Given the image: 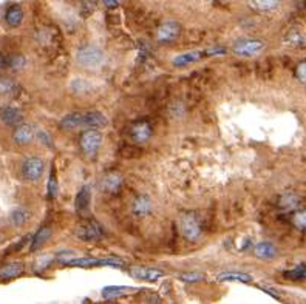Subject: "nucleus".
Masks as SVG:
<instances>
[{"label":"nucleus","mask_w":306,"mask_h":304,"mask_svg":"<svg viewBox=\"0 0 306 304\" xmlns=\"http://www.w3.org/2000/svg\"><path fill=\"white\" fill-rule=\"evenodd\" d=\"M284 44H288L291 47H302L305 45V37L297 33V31H292L291 34H288V37L284 39Z\"/></svg>","instance_id":"nucleus-31"},{"label":"nucleus","mask_w":306,"mask_h":304,"mask_svg":"<svg viewBox=\"0 0 306 304\" xmlns=\"http://www.w3.org/2000/svg\"><path fill=\"white\" fill-rule=\"evenodd\" d=\"M24 274L22 263H9L0 269V279H13Z\"/></svg>","instance_id":"nucleus-21"},{"label":"nucleus","mask_w":306,"mask_h":304,"mask_svg":"<svg viewBox=\"0 0 306 304\" xmlns=\"http://www.w3.org/2000/svg\"><path fill=\"white\" fill-rule=\"evenodd\" d=\"M79 145L83 154L88 156V158H94L102 145V133L96 128H87L81 134Z\"/></svg>","instance_id":"nucleus-3"},{"label":"nucleus","mask_w":306,"mask_h":304,"mask_svg":"<svg viewBox=\"0 0 306 304\" xmlns=\"http://www.w3.org/2000/svg\"><path fill=\"white\" fill-rule=\"evenodd\" d=\"M50 236H51V228L50 227H42L39 232L34 235V238L31 239V246H29V250L31 252H36V250H39L42 246H44L47 241L50 239Z\"/></svg>","instance_id":"nucleus-23"},{"label":"nucleus","mask_w":306,"mask_h":304,"mask_svg":"<svg viewBox=\"0 0 306 304\" xmlns=\"http://www.w3.org/2000/svg\"><path fill=\"white\" fill-rule=\"evenodd\" d=\"M56 179H55V176L51 175V177H50V181H48V196H50V199H53V198H56V195H57V190H56Z\"/></svg>","instance_id":"nucleus-34"},{"label":"nucleus","mask_w":306,"mask_h":304,"mask_svg":"<svg viewBox=\"0 0 306 304\" xmlns=\"http://www.w3.org/2000/svg\"><path fill=\"white\" fill-rule=\"evenodd\" d=\"M152 199L149 196H145V195H141L138 196L133 201V205H132V213L135 216H138V218H144L147 215H150L152 213Z\"/></svg>","instance_id":"nucleus-14"},{"label":"nucleus","mask_w":306,"mask_h":304,"mask_svg":"<svg viewBox=\"0 0 306 304\" xmlns=\"http://www.w3.org/2000/svg\"><path fill=\"white\" fill-rule=\"evenodd\" d=\"M207 56H209L207 50H194V51H187V53L175 56L172 64L175 67H187L191 64H195V62H199L203 57H207Z\"/></svg>","instance_id":"nucleus-9"},{"label":"nucleus","mask_w":306,"mask_h":304,"mask_svg":"<svg viewBox=\"0 0 306 304\" xmlns=\"http://www.w3.org/2000/svg\"><path fill=\"white\" fill-rule=\"evenodd\" d=\"M179 36V25L176 22H166L156 31V40L160 44H170Z\"/></svg>","instance_id":"nucleus-8"},{"label":"nucleus","mask_w":306,"mask_h":304,"mask_svg":"<svg viewBox=\"0 0 306 304\" xmlns=\"http://www.w3.org/2000/svg\"><path fill=\"white\" fill-rule=\"evenodd\" d=\"M78 64L87 70H99L105 64V53L94 45H83L78 50Z\"/></svg>","instance_id":"nucleus-2"},{"label":"nucleus","mask_w":306,"mask_h":304,"mask_svg":"<svg viewBox=\"0 0 306 304\" xmlns=\"http://www.w3.org/2000/svg\"><path fill=\"white\" fill-rule=\"evenodd\" d=\"M292 224L300 230L306 228V210L295 212L292 216Z\"/></svg>","instance_id":"nucleus-33"},{"label":"nucleus","mask_w":306,"mask_h":304,"mask_svg":"<svg viewBox=\"0 0 306 304\" xmlns=\"http://www.w3.org/2000/svg\"><path fill=\"white\" fill-rule=\"evenodd\" d=\"M3 68H6V57L0 53V71H2Z\"/></svg>","instance_id":"nucleus-40"},{"label":"nucleus","mask_w":306,"mask_h":304,"mask_svg":"<svg viewBox=\"0 0 306 304\" xmlns=\"http://www.w3.org/2000/svg\"><path fill=\"white\" fill-rule=\"evenodd\" d=\"M90 201H91V190L88 185H83L79 190V193L76 195V210L82 212V210H85V208H88Z\"/></svg>","instance_id":"nucleus-25"},{"label":"nucleus","mask_w":306,"mask_h":304,"mask_svg":"<svg viewBox=\"0 0 306 304\" xmlns=\"http://www.w3.org/2000/svg\"><path fill=\"white\" fill-rule=\"evenodd\" d=\"M34 136H36V131L29 124H19L17 127L14 128L13 141L17 145H28V144L33 142Z\"/></svg>","instance_id":"nucleus-11"},{"label":"nucleus","mask_w":306,"mask_h":304,"mask_svg":"<svg viewBox=\"0 0 306 304\" xmlns=\"http://www.w3.org/2000/svg\"><path fill=\"white\" fill-rule=\"evenodd\" d=\"M132 292H136V287H127V286H107L102 289V298L104 300H114L121 298L124 295H129Z\"/></svg>","instance_id":"nucleus-17"},{"label":"nucleus","mask_w":306,"mask_h":304,"mask_svg":"<svg viewBox=\"0 0 306 304\" xmlns=\"http://www.w3.org/2000/svg\"><path fill=\"white\" fill-rule=\"evenodd\" d=\"M109 124V119L101 111H76L65 114L60 119V128L78 130V128H102Z\"/></svg>","instance_id":"nucleus-1"},{"label":"nucleus","mask_w":306,"mask_h":304,"mask_svg":"<svg viewBox=\"0 0 306 304\" xmlns=\"http://www.w3.org/2000/svg\"><path fill=\"white\" fill-rule=\"evenodd\" d=\"M179 279L184 282H198V281H204V274H199V272H187V274L179 275Z\"/></svg>","instance_id":"nucleus-32"},{"label":"nucleus","mask_w":306,"mask_h":304,"mask_svg":"<svg viewBox=\"0 0 306 304\" xmlns=\"http://www.w3.org/2000/svg\"><path fill=\"white\" fill-rule=\"evenodd\" d=\"M218 281H227V282H252V275L245 274V272H235V270H229V272H221L217 275Z\"/></svg>","instance_id":"nucleus-19"},{"label":"nucleus","mask_w":306,"mask_h":304,"mask_svg":"<svg viewBox=\"0 0 306 304\" xmlns=\"http://www.w3.org/2000/svg\"><path fill=\"white\" fill-rule=\"evenodd\" d=\"M27 64V59L22 56V54H13L6 57V67L8 68H13V70H20L24 68Z\"/></svg>","instance_id":"nucleus-29"},{"label":"nucleus","mask_w":306,"mask_h":304,"mask_svg":"<svg viewBox=\"0 0 306 304\" xmlns=\"http://www.w3.org/2000/svg\"><path fill=\"white\" fill-rule=\"evenodd\" d=\"M104 5L107 8H116L118 6V0H104Z\"/></svg>","instance_id":"nucleus-39"},{"label":"nucleus","mask_w":306,"mask_h":304,"mask_svg":"<svg viewBox=\"0 0 306 304\" xmlns=\"http://www.w3.org/2000/svg\"><path fill=\"white\" fill-rule=\"evenodd\" d=\"M295 75H297L300 82L306 83V62H302V64L297 67V70H295Z\"/></svg>","instance_id":"nucleus-35"},{"label":"nucleus","mask_w":306,"mask_h":304,"mask_svg":"<svg viewBox=\"0 0 306 304\" xmlns=\"http://www.w3.org/2000/svg\"><path fill=\"white\" fill-rule=\"evenodd\" d=\"M99 187L105 193H118L119 188L122 187V177L118 173H107L105 176H102Z\"/></svg>","instance_id":"nucleus-13"},{"label":"nucleus","mask_w":306,"mask_h":304,"mask_svg":"<svg viewBox=\"0 0 306 304\" xmlns=\"http://www.w3.org/2000/svg\"><path fill=\"white\" fill-rule=\"evenodd\" d=\"M36 136L40 139V142H44L47 147H51V138H50L48 133L45 130H37L36 131Z\"/></svg>","instance_id":"nucleus-36"},{"label":"nucleus","mask_w":306,"mask_h":304,"mask_svg":"<svg viewBox=\"0 0 306 304\" xmlns=\"http://www.w3.org/2000/svg\"><path fill=\"white\" fill-rule=\"evenodd\" d=\"M250 3L260 13H271L278 8L280 0H250Z\"/></svg>","instance_id":"nucleus-26"},{"label":"nucleus","mask_w":306,"mask_h":304,"mask_svg":"<svg viewBox=\"0 0 306 304\" xmlns=\"http://www.w3.org/2000/svg\"><path fill=\"white\" fill-rule=\"evenodd\" d=\"M45 170V162L39 156H31V158L25 159L22 164V176L24 179L29 182H36L39 181Z\"/></svg>","instance_id":"nucleus-6"},{"label":"nucleus","mask_w":306,"mask_h":304,"mask_svg":"<svg viewBox=\"0 0 306 304\" xmlns=\"http://www.w3.org/2000/svg\"><path fill=\"white\" fill-rule=\"evenodd\" d=\"M67 266H79V267H91V266H111V267H121L122 261L118 258H78L75 256L70 259Z\"/></svg>","instance_id":"nucleus-7"},{"label":"nucleus","mask_w":306,"mask_h":304,"mask_svg":"<svg viewBox=\"0 0 306 304\" xmlns=\"http://www.w3.org/2000/svg\"><path fill=\"white\" fill-rule=\"evenodd\" d=\"M70 88L75 94H88L91 91V83L82 77H78V79H73L71 83H70Z\"/></svg>","instance_id":"nucleus-27"},{"label":"nucleus","mask_w":306,"mask_h":304,"mask_svg":"<svg viewBox=\"0 0 306 304\" xmlns=\"http://www.w3.org/2000/svg\"><path fill=\"white\" fill-rule=\"evenodd\" d=\"M2 241H3V233L0 232V243H2Z\"/></svg>","instance_id":"nucleus-41"},{"label":"nucleus","mask_w":306,"mask_h":304,"mask_svg":"<svg viewBox=\"0 0 306 304\" xmlns=\"http://www.w3.org/2000/svg\"><path fill=\"white\" fill-rule=\"evenodd\" d=\"M0 119H2V122L5 125H8V127H17L19 124H22L24 116L17 108L5 107V108L0 110Z\"/></svg>","instance_id":"nucleus-16"},{"label":"nucleus","mask_w":306,"mask_h":304,"mask_svg":"<svg viewBox=\"0 0 306 304\" xmlns=\"http://www.w3.org/2000/svg\"><path fill=\"white\" fill-rule=\"evenodd\" d=\"M130 275L136 279H141V281H149V282H153V281H158L164 277V274L161 270L158 269H153V267H141V266H135L130 269Z\"/></svg>","instance_id":"nucleus-10"},{"label":"nucleus","mask_w":306,"mask_h":304,"mask_svg":"<svg viewBox=\"0 0 306 304\" xmlns=\"http://www.w3.org/2000/svg\"><path fill=\"white\" fill-rule=\"evenodd\" d=\"M82 3H83V8L91 11V9L94 8V3H96V0H82Z\"/></svg>","instance_id":"nucleus-38"},{"label":"nucleus","mask_w":306,"mask_h":304,"mask_svg":"<svg viewBox=\"0 0 306 304\" xmlns=\"http://www.w3.org/2000/svg\"><path fill=\"white\" fill-rule=\"evenodd\" d=\"M51 259H53L51 256H42V258L37 261V266H36V269H37V270H44V269L48 266V263H50Z\"/></svg>","instance_id":"nucleus-37"},{"label":"nucleus","mask_w":306,"mask_h":304,"mask_svg":"<svg viewBox=\"0 0 306 304\" xmlns=\"http://www.w3.org/2000/svg\"><path fill=\"white\" fill-rule=\"evenodd\" d=\"M5 20H6V24L11 28H17L20 24H22V20H24V9H22V6H20V5H11V6H9L6 9Z\"/></svg>","instance_id":"nucleus-20"},{"label":"nucleus","mask_w":306,"mask_h":304,"mask_svg":"<svg viewBox=\"0 0 306 304\" xmlns=\"http://www.w3.org/2000/svg\"><path fill=\"white\" fill-rule=\"evenodd\" d=\"M254 253L257 258L260 259H274L277 256V247L272 243H268V241H263V243H258L254 249Z\"/></svg>","instance_id":"nucleus-18"},{"label":"nucleus","mask_w":306,"mask_h":304,"mask_svg":"<svg viewBox=\"0 0 306 304\" xmlns=\"http://www.w3.org/2000/svg\"><path fill=\"white\" fill-rule=\"evenodd\" d=\"M278 205L283 208V210H286V212L294 210V208H297V205H299V198L295 196L294 193H284L280 198Z\"/></svg>","instance_id":"nucleus-28"},{"label":"nucleus","mask_w":306,"mask_h":304,"mask_svg":"<svg viewBox=\"0 0 306 304\" xmlns=\"http://www.w3.org/2000/svg\"><path fill=\"white\" fill-rule=\"evenodd\" d=\"M265 50V42L258 39H240L232 45L234 54L240 57H255Z\"/></svg>","instance_id":"nucleus-4"},{"label":"nucleus","mask_w":306,"mask_h":304,"mask_svg":"<svg viewBox=\"0 0 306 304\" xmlns=\"http://www.w3.org/2000/svg\"><path fill=\"white\" fill-rule=\"evenodd\" d=\"M31 218V213L27 210V208H14V210L9 213V223H11L14 227H22L24 224L28 223V219Z\"/></svg>","instance_id":"nucleus-22"},{"label":"nucleus","mask_w":306,"mask_h":304,"mask_svg":"<svg viewBox=\"0 0 306 304\" xmlns=\"http://www.w3.org/2000/svg\"><path fill=\"white\" fill-rule=\"evenodd\" d=\"M284 277L289 279H306V264H299L292 270L284 272Z\"/></svg>","instance_id":"nucleus-30"},{"label":"nucleus","mask_w":306,"mask_h":304,"mask_svg":"<svg viewBox=\"0 0 306 304\" xmlns=\"http://www.w3.org/2000/svg\"><path fill=\"white\" fill-rule=\"evenodd\" d=\"M152 138V127L149 122H139L132 127V139L136 144H144Z\"/></svg>","instance_id":"nucleus-15"},{"label":"nucleus","mask_w":306,"mask_h":304,"mask_svg":"<svg viewBox=\"0 0 306 304\" xmlns=\"http://www.w3.org/2000/svg\"><path fill=\"white\" fill-rule=\"evenodd\" d=\"M76 236L82 241H96L102 238V230L98 224L85 223L76 228Z\"/></svg>","instance_id":"nucleus-12"},{"label":"nucleus","mask_w":306,"mask_h":304,"mask_svg":"<svg viewBox=\"0 0 306 304\" xmlns=\"http://www.w3.org/2000/svg\"><path fill=\"white\" fill-rule=\"evenodd\" d=\"M179 230H181L183 236L191 241V243H196V241L201 238V226L195 215H183L179 218Z\"/></svg>","instance_id":"nucleus-5"},{"label":"nucleus","mask_w":306,"mask_h":304,"mask_svg":"<svg viewBox=\"0 0 306 304\" xmlns=\"http://www.w3.org/2000/svg\"><path fill=\"white\" fill-rule=\"evenodd\" d=\"M19 87L14 79L6 77V76H0V96L8 98V96H14L17 93Z\"/></svg>","instance_id":"nucleus-24"}]
</instances>
